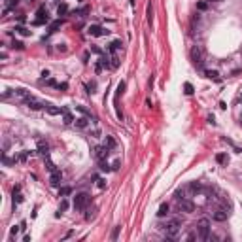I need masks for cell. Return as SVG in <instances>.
Listing matches in <instances>:
<instances>
[{"instance_id":"cell-32","label":"cell","mask_w":242,"mask_h":242,"mask_svg":"<svg viewBox=\"0 0 242 242\" xmlns=\"http://www.w3.org/2000/svg\"><path fill=\"white\" fill-rule=\"evenodd\" d=\"M110 61H112V62H110V66H112V68H117V66H119V61H117V57H112Z\"/></svg>"},{"instance_id":"cell-24","label":"cell","mask_w":242,"mask_h":242,"mask_svg":"<svg viewBox=\"0 0 242 242\" xmlns=\"http://www.w3.org/2000/svg\"><path fill=\"white\" fill-rule=\"evenodd\" d=\"M43 164H46V168H47L49 172H53V170H57V168H55V164H53V163H51V161H49L47 157H46V159H43Z\"/></svg>"},{"instance_id":"cell-25","label":"cell","mask_w":242,"mask_h":242,"mask_svg":"<svg viewBox=\"0 0 242 242\" xmlns=\"http://www.w3.org/2000/svg\"><path fill=\"white\" fill-rule=\"evenodd\" d=\"M66 12H68V6H66V4H59V8H57V13H59V15H64Z\"/></svg>"},{"instance_id":"cell-16","label":"cell","mask_w":242,"mask_h":242,"mask_svg":"<svg viewBox=\"0 0 242 242\" xmlns=\"http://www.w3.org/2000/svg\"><path fill=\"white\" fill-rule=\"evenodd\" d=\"M74 125H76V127H78V129H85L87 125H89V121H87L85 117H78V119H76V121H74Z\"/></svg>"},{"instance_id":"cell-13","label":"cell","mask_w":242,"mask_h":242,"mask_svg":"<svg viewBox=\"0 0 242 242\" xmlns=\"http://www.w3.org/2000/svg\"><path fill=\"white\" fill-rule=\"evenodd\" d=\"M46 112L49 115H59V114H62V108H57V106H53V104H46Z\"/></svg>"},{"instance_id":"cell-14","label":"cell","mask_w":242,"mask_h":242,"mask_svg":"<svg viewBox=\"0 0 242 242\" xmlns=\"http://www.w3.org/2000/svg\"><path fill=\"white\" fill-rule=\"evenodd\" d=\"M212 217L216 219V221H225V219H227V212L225 210H216L212 214Z\"/></svg>"},{"instance_id":"cell-3","label":"cell","mask_w":242,"mask_h":242,"mask_svg":"<svg viewBox=\"0 0 242 242\" xmlns=\"http://www.w3.org/2000/svg\"><path fill=\"white\" fill-rule=\"evenodd\" d=\"M210 221L208 219H201L199 221V236L202 238V240H208V236H210Z\"/></svg>"},{"instance_id":"cell-4","label":"cell","mask_w":242,"mask_h":242,"mask_svg":"<svg viewBox=\"0 0 242 242\" xmlns=\"http://www.w3.org/2000/svg\"><path fill=\"white\" fill-rule=\"evenodd\" d=\"M93 151H95V157H96L98 161H104V159H108V155H110V148H108V146H96Z\"/></svg>"},{"instance_id":"cell-18","label":"cell","mask_w":242,"mask_h":242,"mask_svg":"<svg viewBox=\"0 0 242 242\" xmlns=\"http://www.w3.org/2000/svg\"><path fill=\"white\" fill-rule=\"evenodd\" d=\"M167 214H168V204H167V202H163V204L159 206V212H157V216H159V217H164Z\"/></svg>"},{"instance_id":"cell-11","label":"cell","mask_w":242,"mask_h":242,"mask_svg":"<svg viewBox=\"0 0 242 242\" xmlns=\"http://www.w3.org/2000/svg\"><path fill=\"white\" fill-rule=\"evenodd\" d=\"M38 153H40V155H43V157L49 155V146H47V142H43V140L38 142Z\"/></svg>"},{"instance_id":"cell-2","label":"cell","mask_w":242,"mask_h":242,"mask_svg":"<svg viewBox=\"0 0 242 242\" xmlns=\"http://www.w3.org/2000/svg\"><path fill=\"white\" fill-rule=\"evenodd\" d=\"M89 202H91V197L87 195V193H78V195L74 197V208H76V210H80V212L85 210Z\"/></svg>"},{"instance_id":"cell-35","label":"cell","mask_w":242,"mask_h":242,"mask_svg":"<svg viewBox=\"0 0 242 242\" xmlns=\"http://www.w3.org/2000/svg\"><path fill=\"white\" fill-rule=\"evenodd\" d=\"M68 208V202L66 201H61V206H59V212H64Z\"/></svg>"},{"instance_id":"cell-39","label":"cell","mask_w":242,"mask_h":242,"mask_svg":"<svg viewBox=\"0 0 242 242\" xmlns=\"http://www.w3.org/2000/svg\"><path fill=\"white\" fill-rule=\"evenodd\" d=\"M197 8H199L201 12H202V9H206V8H208V4H206V2H199V4H197Z\"/></svg>"},{"instance_id":"cell-27","label":"cell","mask_w":242,"mask_h":242,"mask_svg":"<svg viewBox=\"0 0 242 242\" xmlns=\"http://www.w3.org/2000/svg\"><path fill=\"white\" fill-rule=\"evenodd\" d=\"M106 146H108V148H110V149H112V148H114V146H115V140H114V138H112V136H106Z\"/></svg>"},{"instance_id":"cell-23","label":"cell","mask_w":242,"mask_h":242,"mask_svg":"<svg viewBox=\"0 0 242 242\" xmlns=\"http://www.w3.org/2000/svg\"><path fill=\"white\" fill-rule=\"evenodd\" d=\"M206 78H210V80H216V81H219V76H217V72H216V70H206Z\"/></svg>"},{"instance_id":"cell-22","label":"cell","mask_w":242,"mask_h":242,"mask_svg":"<svg viewBox=\"0 0 242 242\" xmlns=\"http://www.w3.org/2000/svg\"><path fill=\"white\" fill-rule=\"evenodd\" d=\"M70 193H72V187H68V185H64V187L59 189V197H66V195H70Z\"/></svg>"},{"instance_id":"cell-12","label":"cell","mask_w":242,"mask_h":242,"mask_svg":"<svg viewBox=\"0 0 242 242\" xmlns=\"http://www.w3.org/2000/svg\"><path fill=\"white\" fill-rule=\"evenodd\" d=\"M19 185H15V187H13V206H17V204H21V202H23V195H21L19 193Z\"/></svg>"},{"instance_id":"cell-44","label":"cell","mask_w":242,"mask_h":242,"mask_svg":"<svg viewBox=\"0 0 242 242\" xmlns=\"http://www.w3.org/2000/svg\"><path fill=\"white\" fill-rule=\"evenodd\" d=\"M57 87H59V89H62V91H64V89H66V87H68V85H66V83H59Z\"/></svg>"},{"instance_id":"cell-5","label":"cell","mask_w":242,"mask_h":242,"mask_svg":"<svg viewBox=\"0 0 242 242\" xmlns=\"http://www.w3.org/2000/svg\"><path fill=\"white\" fill-rule=\"evenodd\" d=\"M191 61L195 62V66H202V51H201V47H193L191 49Z\"/></svg>"},{"instance_id":"cell-8","label":"cell","mask_w":242,"mask_h":242,"mask_svg":"<svg viewBox=\"0 0 242 242\" xmlns=\"http://www.w3.org/2000/svg\"><path fill=\"white\" fill-rule=\"evenodd\" d=\"M89 34H91V36H106V34H110V30L98 27V25H91V27H89Z\"/></svg>"},{"instance_id":"cell-30","label":"cell","mask_w":242,"mask_h":242,"mask_svg":"<svg viewBox=\"0 0 242 242\" xmlns=\"http://www.w3.org/2000/svg\"><path fill=\"white\" fill-rule=\"evenodd\" d=\"M123 91H125V83H123V81H121V83L117 85V93H115V96H119V95H121V93H123Z\"/></svg>"},{"instance_id":"cell-9","label":"cell","mask_w":242,"mask_h":242,"mask_svg":"<svg viewBox=\"0 0 242 242\" xmlns=\"http://www.w3.org/2000/svg\"><path fill=\"white\" fill-rule=\"evenodd\" d=\"M49 21V15H47V12L43 8H40L38 9V17L34 19V25H43V23H47Z\"/></svg>"},{"instance_id":"cell-43","label":"cell","mask_w":242,"mask_h":242,"mask_svg":"<svg viewBox=\"0 0 242 242\" xmlns=\"http://www.w3.org/2000/svg\"><path fill=\"white\" fill-rule=\"evenodd\" d=\"M13 6H17V0H9V2H8V8H13Z\"/></svg>"},{"instance_id":"cell-31","label":"cell","mask_w":242,"mask_h":242,"mask_svg":"<svg viewBox=\"0 0 242 242\" xmlns=\"http://www.w3.org/2000/svg\"><path fill=\"white\" fill-rule=\"evenodd\" d=\"M42 83H46V85H49V87H55V85H57V83H55V80H51V78H49V80L43 78V80H42Z\"/></svg>"},{"instance_id":"cell-37","label":"cell","mask_w":242,"mask_h":242,"mask_svg":"<svg viewBox=\"0 0 242 242\" xmlns=\"http://www.w3.org/2000/svg\"><path fill=\"white\" fill-rule=\"evenodd\" d=\"M189 189H191V191H201V183H191Z\"/></svg>"},{"instance_id":"cell-38","label":"cell","mask_w":242,"mask_h":242,"mask_svg":"<svg viewBox=\"0 0 242 242\" xmlns=\"http://www.w3.org/2000/svg\"><path fill=\"white\" fill-rule=\"evenodd\" d=\"M119 229H121V227H115V229L112 231V240H115V238H117V235H119Z\"/></svg>"},{"instance_id":"cell-40","label":"cell","mask_w":242,"mask_h":242,"mask_svg":"<svg viewBox=\"0 0 242 242\" xmlns=\"http://www.w3.org/2000/svg\"><path fill=\"white\" fill-rule=\"evenodd\" d=\"M12 47H15V49H23L25 46H23V43H21V42H13V46Z\"/></svg>"},{"instance_id":"cell-36","label":"cell","mask_w":242,"mask_h":242,"mask_svg":"<svg viewBox=\"0 0 242 242\" xmlns=\"http://www.w3.org/2000/svg\"><path fill=\"white\" fill-rule=\"evenodd\" d=\"M100 170H106V172L110 170V164H108L106 161H100Z\"/></svg>"},{"instance_id":"cell-41","label":"cell","mask_w":242,"mask_h":242,"mask_svg":"<svg viewBox=\"0 0 242 242\" xmlns=\"http://www.w3.org/2000/svg\"><path fill=\"white\" fill-rule=\"evenodd\" d=\"M78 110H80V112H81V114H85V115H89V117H91V114H89V112H87V110H85L83 106H78Z\"/></svg>"},{"instance_id":"cell-42","label":"cell","mask_w":242,"mask_h":242,"mask_svg":"<svg viewBox=\"0 0 242 242\" xmlns=\"http://www.w3.org/2000/svg\"><path fill=\"white\" fill-rule=\"evenodd\" d=\"M119 164H121V161H119V159H117V161H115V163H114V167H112V170H117V168H119Z\"/></svg>"},{"instance_id":"cell-29","label":"cell","mask_w":242,"mask_h":242,"mask_svg":"<svg viewBox=\"0 0 242 242\" xmlns=\"http://www.w3.org/2000/svg\"><path fill=\"white\" fill-rule=\"evenodd\" d=\"M151 21H153V9H151V6H148V23L151 25Z\"/></svg>"},{"instance_id":"cell-15","label":"cell","mask_w":242,"mask_h":242,"mask_svg":"<svg viewBox=\"0 0 242 242\" xmlns=\"http://www.w3.org/2000/svg\"><path fill=\"white\" fill-rule=\"evenodd\" d=\"M62 117H64V123L66 125H70V123H74V117H72V114L68 112L66 108H62Z\"/></svg>"},{"instance_id":"cell-26","label":"cell","mask_w":242,"mask_h":242,"mask_svg":"<svg viewBox=\"0 0 242 242\" xmlns=\"http://www.w3.org/2000/svg\"><path fill=\"white\" fill-rule=\"evenodd\" d=\"M59 27H61V21H53V23L49 25V32H55Z\"/></svg>"},{"instance_id":"cell-19","label":"cell","mask_w":242,"mask_h":242,"mask_svg":"<svg viewBox=\"0 0 242 242\" xmlns=\"http://www.w3.org/2000/svg\"><path fill=\"white\" fill-rule=\"evenodd\" d=\"M13 93H15L17 96H21V98H23V100H25V98H28V96H30V93H28L27 89H15Z\"/></svg>"},{"instance_id":"cell-10","label":"cell","mask_w":242,"mask_h":242,"mask_svg":"<svg viewBox=\"0 0 242 242\" xmlns=\"http://www.w3.org/2000/svg\"><path fill=\"white\" fill-rule=\"evenodd\" d=\"M61 180H62V174H61L59 170H53V172H51V176H49V183L57 187V185L61 183Z\"/></svg>"},{"instance_id":"cell-21","label":"cell","mask_w":242,"mask_h":242,"mask_svg":"<svg viewBox=\"0 0 242 242\" xmlns=\"http://www.w3.org/2000/svg\"><path fill=\"white\" fill-rule=\"evenodd\" d=\"M216 161L221 163V164H225V163H229V157L225 155V153H217V155H216Z\"/></svg>"},{"instance_id":"cell-6","label":"cell","mask_w":242,"mask_h":242,"mask_svg":"<svg viewBox=\"0 0 242 242\" xmlns=\"http://www.w3.org/2000/svg\"><path fill=\"white\" fill-rule=\"evenodd\" d=\"M25 104L30 108V110H42V108H46V104H42L40 100H36V98L34 96H28V98H25Z\"/></svg>"},{"instance_id":"cell-33","label":"cell","mask_w":242,"mask_h":242,"mask_svg":"<svg viewBox=\"0 0 242 242\" xmlns=\"http://www.w3.org/2000/svg\"><path fill=\"white\" fill-rule=\"evenodd\" d=\"M19 231H21V225H15V227H12V231H9V235H12V236H15V235L19 233Z\"/></svg>"},{"instance_id":"cell-28","label":"cell","mask_w":242,"mask_h":242,"mask_svg":"<svg viewBox=\"0 0 242 242\" xmlns=\"http://www.w3.org/2000/svg\"><path fill=\"white\" fill-rule=\"evenodd\" d=\"M183 91H185V95H193V85L191 83H185L183 85Z\"/></svg>"},{"instance_id":"cell-17","label":"cell","mask_w":242,"mask_h":242,"mask_svg":"<svg viewBox=\"0 0 242 242\" xmlns=\"http://www.w3.org/2000/svg\"><path fill=\"white\" fill-rule=\"evenodd\" d=\"M121 46H123V43H121L119 40H114L112 43H110V47H108V51H110V53H114V51H117V49H121Z\"/></svg>"},{"instance_id":"cell-34","label":"cell","mask_w":242,"mask_h":242,"mask_svg":"<svg viewBox=\"0 0 242 242\" xmlns=\"http://www.w3.org/2000/svg\"><path fill=\"white\" fill-rule=\"evenodd\" d=\"M96 185H98L100 189H104V187H106V182H104L102 178H96Z\"/></svg>"},{"instance_id":"cell-1","label":"cell","mask_w":242,"mask_h":242,"mask_svg":"<svg viewBox=\"0 0 242 242\" xmlns=\"http://www.w3.org/2000/svg\"><path fill=\"white\" fill-rule=\"evenodd\" d=\"M180 227H182V219L180 217H174V219H170V221H167L164 225H161V229L164 231V235H167L168 238H172V236L178 235Z\"/></svg>"},{"instance_id":"cell-7","label":"cell","mask_w":242,"mask_h":242,"mask_svg":"<svg viewBox=\"0 0 242 242\" xmlns=\"http://www.w3.org/2000/svg\"><path fill=\"white\" fill-rule=\"evenodd\" d=\"M178 208H180V210L182 212H193L195 210V204L191 202V201H187V199H182V201H178Z\"/></svg>"},{"instance_id":"cell-20","label":"cell","mask_w":242,"mask_h":242,"mask_svg":"<svg viewBox=\"0 0 242 242\" xmlns=\"http://www.w3.org/2000/svg\"><path fill=\"white\" fill-rule=\"evenodd\" d=\"M15 30L19 32V34H21V36H30V30H28V28H25L23 25H19V27H15Z\"/></svg>"}]
</instances>
